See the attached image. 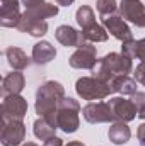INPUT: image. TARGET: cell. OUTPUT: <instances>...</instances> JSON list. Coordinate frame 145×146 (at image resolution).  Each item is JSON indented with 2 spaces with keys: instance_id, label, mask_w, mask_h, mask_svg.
<instances>
[{
  "instance_id": "1",
  "label": "cell",
  "mask_w": 145,
  "mask_h": 146,
  "mask_svg": "<svg viewBox=\"0 0 145 146\" xmlns=\"http://www.w3.org/2000/svg\"><path fill=\"white\" fill-rule=\"evenodd\" d=\"M132 70H133L132 58L125 56L123 53H109L104 58L97 60V63L94 65V68L91 70V73L97 80L111 83L116 76L128 75Z\"/></svg>"
},
{
  "instance_id": "2",
  "label": "cell",
  "mask_w": 145,
  "mask_h": 146,
  "mask_svg": "<svg viewBox=\"0 0 145 146\" xmlns=\"http://www.w3.org/2000/svg\"><path fill=\"white\" fill-rule=\"evenodd\" d=\"M65 97V88L60 82L48 80L41 83L36 90V104L34 109L39 117H51L56 114L60 100Z\"/></svg>"
},
{
  "instance_id": "3",
  "label": "cell",
  "mask_w": 145,
  "mask_h": 146,
  "mask_svg": "<svg viewBox=\"0 0 145 146\" xmlns=\"http://www.w3.org/2000/svg\"><path fill=\"white\" fill-rule=\"evenodd\" d=\"M79 112H80V104L72 97H63L56 107V126H58V129H62L67 134L75 133L80 126Z\"/></svg>"
},
{
  "instance_id": "4",
  "label": "cell",
  "mask_w": 145,
  "mask_h": 146,
  "mask_svg": "<svg viewBox=\"0 0 145 146\" xmlns=\"http://www.w3.org/2000/svg\"><path fill=\"white\" fill-rule=\"evenodd\" d=\"M75 92L84 100H103L113 90L109 83L97 80L96 76H82L75 82Z\"/></svg>"
},
{
  "instance_id": "5",
  "label": "cell",
  "mask_w": 145,
  "mask_h": 146,
  "mask_svg": "<svg viewBox=\"0 0 145 146\" xmlns=\"http://www.w3.org/2000/svg\"><path fill=\"white\" fill-rule=\"evenodd\" d=\"M28 114V100L17 95H7L2 102V121H22Z\"/></svg>"
},
{
  "instance_id": "6",
  "label": "cell",
  "mask_w": 145,
  "mask_h": 146,
  "mask_svg": "<svg viewBox=\"0 0 145 146\" xmlns=\"http://www.w3.org/2000/svg\"><path fill=\"white\" fill-rule=\"evenodd\" d=\"M70 66L75 70H92L97 63V49L92 42H85L84 46L77 48L75 53L68 60Z\"/></svg>"
},
{
  "instance_id": "7",
  "label": "cell",
  "mask_w": 145,
  "mask_h": 146,
  "mask_svg": "<svg viewBox=\"0 0 145 146\" xmlns=\"http://www.w3.org/2000/svg\"><path fill=\"white\" fill-rule=\"evenodd\" d=\"M26 138V126L22 121H2L0 143L3 146H21Z\"/></svg>"
},
{
  "instance_id": "8",
  "label": "cell",
  "mask_w": 145,
  "mask_h": 146,
  "mask_svg": "<svg viewBox=\"0 0 145 146\" xmlns=\"http://www.w3.org/2000/svg\"><path fill=\"white\" fill-rule=\"evenodd\" d=\"M82 115L89 124L114 122V115L109 109L108 102H89L87 106H84Z\"/></svg>"
},
{
  "instance_id": "9",
  "label": "cell",
  "mask_w": 145,
  "mask_h": 146,
  "mask_svg": "<svg viewBox=\"0 0 145 146\" xmlns=\"http://www.w3.org/2000/svg\"><path fill=\"white\" fill-rule=\"evenodd\" d=\"M108 106L113 115H114V122H130L137 117V107L132 102V99H125V97H113L108 100Z\"/></svg>"
},
{
  "instance_id": "10",
  "label": "cell",
  "mask_w": 145,
  "mask_h": 146,
  "mask_svg": "<svg viewBox=\"0 0 145 146\" xmlns=\"http://www.w3.org/2000/svg\"><path fill=\"white\" fill-rule=\"evenodd\" d=\"M119 15L137 27H145V5L140 0H121Z\"/></svg>"
},
{
  "instance_id": "11",
  "label": "cell",
  "mask_w": 145,
  "mask_h": 146,
  "mask_svg": "<svg viewBox=\"0 0 145 146\" xmlns=\"http://www.w3.org/2000/svg\"><path fill=\"white\" fill-rule=\"evenodd\" d=\"M103 24H104V27H106V31H108L109 34L113 37H116L118 41H121V42H126V41H132L133 39V33H132L130 26L119 15V12L114 14V15L104 17L103 19Z\"/></svg>"
},
{
  "instance_id": "12",
  "label": "cell",
  "mask_w": 145,
  "mask_h": 146,
  "mask_svg": "<svg viewBox=\"0 0 145 146\" xmlns=\"http://www.w3.org/2000/svg\"><path fill=\"white\" fill-rule=\"evenodd\" d=\"M55 37L56 41L65 46V48H80L84 46L85 42H89L82 31H77L75 27L68 26V24H63V26H58L56 31H55Z\"/></svg>"
},
{
  "instance_id": "13",
  "label": "cell",
  "mask_w": 145,
  "mask_h": 146,
  "mask_svg": "<svg viewBox=\"0 0 145 146\" xmlns=\"http://www.w3.org/2000/svg\"><path fill=\"white\" fill-rule=\"evenodd\" d=\"M56 58V49L55 46H51V42L48 41H39L33 46V54H31V60L33 63L38 66H43V65H48L51 63L53 60Z\"/></svg>"
},
{
  "instance_id": "14",
  "label": "cell",
  "mask_w": 145,
  "mask_h": 146,
  "mask_svg": "<svg viewBox=\"0 0 145 146\" xmlns=\"http://www.w3.org/2000/svg\"><path fill=\"white\" fill-rule=\"evenodd\" d=\"M17 29L21 33H26V34H29V36H33V37H43L48 33V22L46 21H39V19H33V17H28L26 14H22Z\"/></svg>"
},
{
  "instance_id": "15",
  "label": "cell",
  "mask_w": 145,
  "mask_h": 146,
  "mask_svg": "<svg viewBox=\"0 0 145 146\" xmlns=\"http://www.w3.org/2000/svg\"><path fill=\"white\" fill-rule=\"evenodd\" d=\"M26 87V78L21 72H10L7 73L2 80V94L3 97L7 95H17L22 92V88Z\"/></svg>"
},
{
  "instance_id": "16",
  "label": "cell",
  "mask_w": 145,
  "mask_h": 146,
  "mask_svg": "<svg viewBox=\"0 0 145 146\" xmlns=\"http://www.w3.org/2000/svg\"><path fill=\"white\" fill-rule=\"evenodd\" d=\"M5 58H7V63L15 70V72H22L29 66V63L33 61L31 58H28V54L17 48V46H10L5 49Z\"/></svg>"
},
{
  "instance_id": "17",
  "label": "cell",
  "mask_w": 145,
  "mask_h": 146,
  "mask_svg": "<svg viewBox=\"0 0 145 146\" xmlns=\"http://www.w3.org/2000/svg\"><path fill=\"white\" fill-rule=\"evenodd\" d=\"M108 138L109 141L113 143V145H125V143H128L130 141V138H132V131H130V127H128V124L126 122H113L111 124V127H109L108 131Z\"/></svg>"
},
{
  "instance_id": "18",
  "label": "cell",
  "mask_w": 145,
  "mask_h": 146,
  "mask_svg": "<svg viewBox=\"0 0 145 146\" xmlns=\"http://www.w3.org/2000/svg\"><path fill=\"white\" fill-rule=\"evenodd\" d=\"M56 129L58 126L55 122H51L48 117H39L34 121V126H33V133L38 139L41 141H46L48 138H53L56 136Z\"/></svg>"
},
{
  "instance_id": "19",
  "label": "cell",
  "mask_w": 145,
  "mask_h": 146,
  "mask_svg": "<svg viewBox=\"0 0 145 146\" xmlns=\"http://www.w3.org/2000/svg\"><path fill=\"white\" fill-rule=\"evenodd\" d=\"M111 90L116 92V94H121V95H133L137 90V80L128 76V75H121V76H116L111 83Z\"/></svg>"
},
{
  "instance_id": "20",
  "label": "cell",
  "mask_w": 145,
  "mask_h": 146,
  "mask_svg": "<svg viewBox=\"0 0 145 146\" xmlns=\"http://www.w3.org/2000/svg\"><path fill=\"white\" fill-rule=\"evenodd\" d=\"M24 14H26L28 17L44 21V19H50V17L58 15V5H53V3L43 2V3H38V5H34V7H31V9H26Z\"/></svg>"
},
{
  "instance_id": "21",
  "label": "cell",
  "mask_w": 145,
  "mask_h": 146,
  "mask_svg": "<svg viewBox=\"0 0 145 146\" xmlns=\"http://www.w3.org/2000/svg\"><path fill=\"white\" fill-rule=\"evenodd\" d=\"M75 21H77V24L80 26L82 31H85V29L92 27L94 24H97V22H96V14H94V10H92L89 5H80V7L77 9V12H75Z\"/></svg>"
},
{
  "instance_id": "22",
  "label": "cell",
  "mask_w": 145,
  "mask_h": 146,
  "mask_svg": "<svg viewBox=\"0 0 145 146\" xmlns=\"http://www.w3.org/2000/svg\"><path fill=\"white\" fill-rule=\"evenodd\" d=\"M22 14L19 12V9H0V24L3 27H15L21 22Z\"/></svg>"
},
{
  "instance_id": "23",
  "label": "cell",
  "mask_w": 145,
  "mask_h": 146,
  "mask_svg": "<svg viewBox=\"0 0 145 146\" xmlns=\"http://www.w3.org/2000/svg\"><path fill=\"white\" fill-rule=\"evenodd\" d=\"M82 33H84V36L89 42H104V41H108V36H109L106 27H103L99 24H94L92 27H89V29H85Z\"/></svg>"
},
{
  "instance_id": "24",
  "label": "cell",
  "mask_w": 145,
  "mask_h": 146,
  "mask_svg": "<svg viewBox=\"0 0 145 146\" xmlns=\"http://www.w3.org/2000/svg\"><path fill=\"white\" fill-rule=\"evenodd\" d=\"M96 7H97V12H99L101 19L109 17V15H114V14L119 12V7H118L116 0H97Z\"/></svg>"
},
{
  "instance_id": "25",
  "label": "cell",
  "mask_w": 145,
  "mask_h": 146,
  "mask_svg": "<svg viewBox=\"0 0 145 146\" xmlns=\"http://www.w3.org/2000/svg\"><path fill=\"white\" fill-rule=\"evenodd\" d=\"M132 102L137 107V117L145 119V92H135L132 95Z\"/></svg>"
},
{
  "instance_id": "26",
  "label": "cell",
  "mask_w": 145,
  "mask_h": 146,
  "mask_svg": "<svg viewBox=\"0 0 145 146\" xmlns=\"http://www.w3.org/2000/svg\"><path fill=\"white\" fill-rule=\"evenodd\" d=\"M133 58H137L140 61H145V37L135 41V56Z\"/></svg>"
},
{
  "instance_id": "27",
  "label": "cell",
  "mask_w": 145,
  "mask_h": 146,
  "mask_svg": "<svg viewBox=\"0 0 145 146\" xmlns=\"http://www.w3.org/2000/svg\"><path fill=\"white\" fill-rule=\"evenodd\" d=\"M133 76H135V80H137L138 83H142L145 87V61H140V63H138V66H137L135 72H133Z\"/></svg>"
},
{
  "instance_id": "28",
  "label": "cell",
  "mask_w": 145,
  "mask_h": 146,
  "mask_svg": "<svg viewBox=\"0 0 145 146\" xmlns=\"http://www.w3.org/2000/svg\"><path fill=\"white\" fill-rule=\"evenodd\" d=\"M43 146H63V139H60L58 136H53V138H48Z\"/></svg>"
},
{
  "instance_id": "29",
  "label": "cell",
  "mask_w": 145,
  "mask_h": 146,
  "mask_svg": "<svg viewBox=\"0 0 145 146\" xmlns=\"http://www.w3.org/2000/svg\"><path fill=\"white\" fill-rule=\"evenodd\" d=\"M19 2L21 0H2L0 9H19Z\"/></svg>"
},
{
  "instance_id": "30",
  "label": "cell",
  "mask_w": 145,
  "mask_h": 146,
  "mask_svg": "<svg viewBox=\"0 0 145 146\" xmlns=\"http://www.w3.org/2000/svg\"><path fill=\"white\" fill-rule=\"evenodd\" d=\"M137 138H138V141H140V146H145V122L138 126V129H137Z\"/></svg>"
},
{
  "instance_id": "31",
  "label": "cell",
  "mask_w": 145,
  "mask_h": 146,
  "mask_svg": "<svg viewBox=\"0 0 145 146\" xmlns=\"http://www.w3.org/2000/svg\"><path fill=\"white\" fill-rule=\"evenodd\" d=\"M21 2H22V5H24L26 9H31V7H34L38 3H43L44 0H21Z\"/></svg>"
},
{
  "instance_id": "32",
  "label": "cell",
  "mask_w": 145,
  "mask_h": 146,
  "mask_svg": "<svg viewBox=\"0 0 145 146\" xmlns=\"http://www.w3.org/2000/svg\"><path fill=\"white\" fill-rule=\"evenodd\" d=\"M75 0H56V3L58 5H62V7H68V5H72Z\"/></svg>"
},
{
  "instance_id": "33",
  "label": "cell",
  "mask_w": 145,
  "mask_h": 146,
  "mask_svg": "<svg viewBox=\"0 0 145 146\" xmlns=\"http://www.w3.org/2000/svg\"><path fill=\"white\" fill-rule=\"evenodd\" d=\"M65 146H85L82 141H70L68 145H65Z\"/></svg>"
},
{
  "instance_id": "34",
  "label": "cell",
  "mask_w": 145,
  "mask_h": 146,
  "mask_svg": "<svg viewBox=\"0 0 145 146\" xmlns=\"http://www.w3.org/2000/svg\"><path fill=\"white\" fill-rule=\"evenodd\" d=\"M21 146H38L36 143H31V141H29V143H24V145H21Z\"/></svg>"
}]
</instances>
